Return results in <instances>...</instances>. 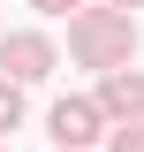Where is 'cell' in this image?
<instances>
[{
  "label": "cell",
  "mask_w": 144,
  "mask_h": 152,
  "mask_svg": "<svg viewBox=\"0 0 144 152\" xmlns=\"http://www.w3.org/2000/svg\"><path fill=\"white\" fill-rule=\"evenodd\" d=\"M0 61H8V69H15L23 84H31V76H46V69H53V46H46L38 31H15L8 46H0Z\"/></svg>",
  "instance_id": "cell-1"
},
{
  "label": "cell",
  "mask_w": 144,
  "mask_h": 152,
  "mask_svg": "<svg viewBox=\"0 0 144 152\" xmlns=\"http://www.w3.org/2000/svg\"><path fill=\"white\" fill-rule=\"evenodd\" d=\"M53 137H61V145H91V137H99V114H91L84 107V99H61V107H53Z\"/></svg>",
  "instance_id": "cell-2"
},
{
  "label": "cell",
  "mask_w": 144,
  "mask_h": 152,
  "mask_svg": "<svg viewBox=\"0 0 144 152\" xmlns=\"http://www.w3.org/2000/svg\"><path fill=\"white\" fill-rule=\"evenodd\" d=\"M121 38H129V23H121V15H91L84 31H76V46H84V53H114Z\"/></svg>",
  "instance_id": "cell-3"
},
{
  "label": "cell",
  "mask_w": 144,
  "mask_h": 152,
  "mask_svg": "<svg viewBox=\"0 0 144 152\" xmlns=\"http://www.w3.org/2000/svg\"><path fill=\"white\" fill-rule=\"evenodd\" d=\"M106 107L114 114H144V76H114L106 84Z\"/></svg>",
  "instance_id": "cell-4"
},
{
  "label": "cell",
  "mask_w": 144,
  "mask_h": 152,
  "mask_svg": "<svg viewBox=\"0 0 144 152\" xmlns=\"http://www.w3.org/2000/svg\"><path fill=\"white\" fill-rule=\"evenodd\" d=\"M23 122V99H15V84H0V129H15Z\"/></svg>",
  "instance_id": "cell-5"
},
{
  "label": "cell",
  "mask_w": 144,
  "mask_h": 152,
  "mask_svg": "<svg viewBox=\"0 0 144 152\" xmlns=\"http://www.w3.org/2000/svg\"><path fill=\"white\" fill-rule=\"evenodd\" d=\"M114 152H144V129H121V137H114Z\"/></svg>",
  "instance_id": "cell-6"
},
{
  "label": "cell",
  "mask_w": 144,
  "mask_h": 152,
  "mask_svg": "<svg viewBox=\"0 0 144 152\" xmlns=\"http://www.w3.org/2000/svg\"><path fill=\"white\" fill-rule=\"evenodd\" d=\"M38 8H46V15H61V8H76V0H38Z\"/></svg>",
  "instance_id": "cell-7"
},
{
  "label": "cell",
  "mask_w": 144,
  "mask_h": 152,
  "mask_svg": "<svg viewBox=\"0 0 144 152\" xmlns=\"http://www.w3.org/2000/svg\"><path fill=\"white\" fill-rule=\"evenodd\" d=\"M114 8H129V0H114Z\"/></svg>",
  "instance_id": "cell-8"
}]
</instances>
